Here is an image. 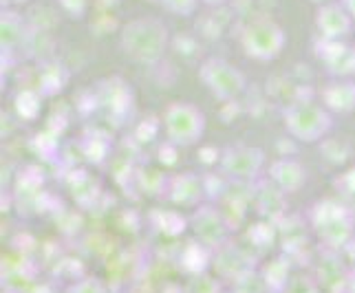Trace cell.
Listing matches in <instances>:
<instances>
[{"mask_svg": "<svg viewBox=\"0 0 355 293\" xmlns=\"http://www.w3.org/2000/svg\"><path fill=\"white\" fill-rule=\"evenodd\" d=\"M170 44V31L166 24L153 18L141 16L128 20L119 31V48L128 60L141 66H155L164 60Z\"/></svg>", "mask_w": 355, "mask_h": 293, "instance_id": "6da1fadb", "label": "cell"}, {"mask_svg": "<svg viewBox=\"0 0 355 293\" xmlns=\"http://www.w3.org/2000/svg\"><path fill=\"white\" fill-rule=\"evenodd\" d=\"M283 124L293 139H298L302 143H315L322 141L331 132L334 115L322 104L298 100L285 108Z\"/></svg>", "mask_w": 355, "mask_h": 293, "instance_id": "7a4b0ae2", "label": "cell"}, {"mask_svg": "<svg viewBox=\"0 0 355 293\" xmlns=\"http://www.w3.org/2000/svg\"><path fill=\"white\" fill-rule=\"evenodd\" d=\"M162 126L170 145H175V148H190V145L203 139L207 119L199 106L190 102H173L166 106Z\"/></svg>", "mask_w": 355, "mask_h": 293, "instance_id": "3957f363", "label": "cell"}, {"mask_svg": "<svg viewBox=\"0 0 355 293\" xmlns=\"http://www.w3.org/2000/svg\"><path fill=\"white\" fill-rule=\"evenodd\" d=\"M287 31L274 20H256L243 29L241 48L254 62H272L287 46Z\"/></svg>", "mask_w": 355, "mask_h": 293, "instance_id": "277c9868", "label": "cell"}, {"mask_svg": "<svg viewBox=\"0 0 355 293\" xmlns=\"http://www.w3.org/2000/svg\"><path fill=\"white\" fill-rule=\"evenodd\" d=\"M309 218L313 229L318 231V236L324 242H329V245L340 247V245H349L353 240V231H355L353 212L347 205H342L338 201H318L311 207Z\"/></svg>", "mask_w": 355, "mask_h": 293, "instance_id": "5b68a950", "label": "cell"}, {"mask_svg": "<svg viewBox=\"0 0 355 293\" xmlns=\"http://www.w3.org/2000/svg\"><path fill=\"white\" fill-rule=\"evenodd\" d=\"M199 80L216 100L234 102L248 87L245 73L223 57H205L199 66Z\"/></svg>", "mask_w": 355, "mask_h": 293, "instance_id": "8992f818", "label": "cell"}, {"mask_svg": "<svg viewBox=\"0 0 355 293\" xmlns=\"http://www.w3.org/2000/svg\"><path fill=\"white\" fill-rule=\"evenodd\" d=\"M218 168L236 183H252L265 168V152L256 145H232L218 157Z\"/></svg>", "mask_w": 355, "mask_h": 293, "instance_id": "52a82bcc", "label": "cell"}, {"mask_svg": "<svg viewBox=\"0 0 355 293\" xmlns=\"http://www.w3.org/2000/svg\"><path fill=\"white\" fill-rule=\"evenodd\" d=\"M192 229L194 236L199 238L201 245L205 247H223L227 245V236L232 223L223 212H218L212 205H199L197 212L192 216Z\"/></svg>", "mask_w": 355, "mask_h": 293, "instance_id": "ba28073f", "label": "cell"}, {"mask_svg": "<svg viewBox=\"0 0 355 293\" xmlns=\"http://www.w3.org/2000/svg\"><path fill=\"white\" fill-rule=\"evenodd\" d=\"M315 55L324 64L334 80H351L355 76V46H349L345 40H318Z\"/></svg>", "mask_w": 355, "mask_h": 293, "instance_id": "9c48e42d", "label": "cell"}, {"mask_svg": "<svg viewBox=\"0 0 355 293\" xmlns=\"http://www.w3.org/2000/svg\"><path fill=\"white\" fill-rule=\"evenodd\" d=\"M313 22H315V29L320 33L322 40H345V38H349L355 27L349 11L342 7L338 0L315 7Z\"/></svg>", "mask_w": 355, "mask_h": 293, "instance_id": "30bf717a", "label": "cell"}, {"mask_svg": "<svg viewBox=\"0 0 355 293\" xmlns=\"http://www.w3.org/2000/svg\"><path fill=\"white\" fill-rule=\"evenodd\" d=\"M322 106L331 115H351L355 113V82L353 80H331L322 91Z\"/></svg>", "mask_w": 355, "mask_h": 293, "instance_id": "8fae6325", "label": "cell"}, {"mask_svg": "<svg viewBox=\"0 0 355 293\" xmlns=\"http://www.w3.org/2000/svg\"><path fill=\"white\" fill-rule=\"evenodd\" d=\"M269 181L285 194H293L307 183V168L296 159H276L269 166Z\"/></svg>", "mask_w": 355, "mask_h": 293, "instance_id": "7c38bea8", "label": "cell"}, {"mask_svg": "<svg viewBox=\"0 0 355 293\" xmlns=\"http://www.w3.org/2000/svg\"><path fill=\"white\" fill-rule=\"evenodd\" d=\"M203 194V183L194 175H177L170 181V201L181 205H197Z\"/></svg>", "mask_w": 355, "mask_h": 293, "instance_id": "4fadbf2b", "label": "cell"}, {"mask_svg": "<svg viewBox=\"0 0 355 293\" xmlns=\"http://www.w3.org/2000/svg\"><path fill=\"white\" fill-rule=\"evenodd\" d=\"M256 210L265 218H276L285 212V192L276 188L272 181L256 194Z\"/></svg>", "mask_w": 355, "mask_h": 293, "instance_id": "5bb4252c", "label": "cell"}, {"mask_svg": "<svg viewBox=\"0 0 355 293\" xmlns=\"http://www.w3.org/2000/svg\"><path fill=\"white\" fill-rule=\"evenodd\" d=\"M0 27H3V48H16L18 42L24 38V18L14 9L3 11V18H0Z\"/></svg>", "mask_w": 355, "mask_h": 293, "instance_id": "9a60e30c", "label": "cell"}, {"mask_svg": "<svg viewBox=\"0 0 355 293\" xmlns=\"http://www.w3.org/2000/svg\"><path fill=\"white\" fill-rule=\"evenodd\" d=\"M201 0H159L166 11H170L173 16H181V18H190L194 11H197Z\"/></svg>", "mask_w": 355, "mask_h": 293, "instance_id": "2e32d148", "label": "cell"}, {"mask_svg": "<svg viewBox=\"0 0 355 293\" xmlns=\"http://www.w3.org/2000/svg\"><path fill=\"white\" fill-rule=\"evenodd\" d=\"M67 293H106V289L97 278H84L73 285Z\"/></svg>", "mask_w": 355, "mask_h": 293, "instance_id": "e0dca14e", "label": "cell"}, {"mask_svg": "<svg viewBox=\"0 0 355 293\" xmlns=\"http://www.w3.org/2000/svg\"><path fill=\"white\" fill-rule=\"evenodd\" d=\"M338 3L349 11V16H351L353 22H355V0H338Z\"/></svg>", "mask_w": 355, "mask_h": 293, "instance_id": "ac0fdd59", "label": "cell"}, {"mask_svg": "<svg viewBox=\"0 0 355 293\" xmlns=\"http://www.w3.org/2000/svg\"><path fill=\"white\" fill-rule=\"evenodd\" d=\"M203 5H207V7H223V5H227L230 0H201Z\"/></svg>", "mask_w": 355, "mask_h": 293, "instance_id": "d6986e66", "label": "cell"}, {"mask_svg": "<svg viewBox=\"0 0 355 293\" xmlns=\"http://www.w3.org/2000/svg\"><path fill=\"white\" fill-rule=\"evenodd\" d=\"M347 247H349V254H351V260H353V265H355V238H353V240L349 242Z\"/></svg>", "mask_w": 355, "mask_h": 293, "instance_id": "ffe728a7", "label": "cell"}, {"mask_svg": "<svg viewBox=\"0 0 355 293\" xmlns=\"http://www.w3.org/2000/svg\"><path fill=\"white\" fill-rule=\"evenodd\" d=\"M311 3L320 7V5H327V3H334V0H311Z\"/></svg>", "mask_w": 355, "mask_h": 293, "instance_id": "44dd1931", "label": "cell"}, {"mask_svg": "<svg viewBox=\"0 0 355 293\" xmlns=\"http://www.w3.org/2000/svg\"><path fill=\"white\" fill-rule=\"evenodd\" d=\"M14 3H20V5H24V3H29V0H14Z\"/></svg>", "mask_w": 355, "mask_h": 293, "instance_id": "7402d4cb", "label": "cell"}, {"mask_svg": "<svg viewBox=\"0 0 355 293\" xmlns=\"http://www.w3.org/2000/svg\"><path fill=\"white\" fill-rule=\"evenodd\" d=\"M351 287H353V293H355V276H353V283H351Z\"/></svg>", "mask_w": 355, "mask_h": 293, "instance_id": "603a6c76", "label": "cell"}]
</instances>
